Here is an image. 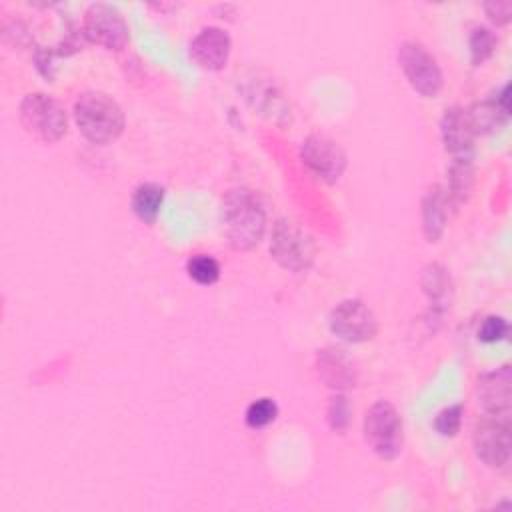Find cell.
Wrapping results in <instances>:
<instances>
[{
    "label": "cell",
    "mask_w": 512,
    "mask_h": 512,
    "mask_svg": "<svg viewBox=\"0 0 512 512\" xmlns=\"http://www.w3.org/2000/svg\"><path fill=\"white\" fill-rule=\"evenodd\" d=\"M220 230L234 250L254 248L266 230L264 204L248 188L228 190L220 204Z\"/></svg>",
    "instance_id": "cell-1"
},
{
    "label": "cell",
    "mask_w": 512,
    "mask_h": 512,
    "mask_svg": "<svg viewBox=\"0 0 512 512\" xmlns=\"http://www.w3.org/2000/svg\"><path fill=\"white\" fill-rule=\"evenodd\" d=\"M78 130L94 144H108L122 134L124 112L120 104L106 92H84L74 104Z\"/></svg>",
    "instance_id": "cell-2"
},
{
    "label": "cell",
    "mask_w": 512,
    "mask_h": 512,
    "mask_svg": "<svg viewBox=\"0 0 512 512\" xmlns=\"http://www.w3.org/2000/svg\"><path fill=\"white\" fill-rule=\"evenodd\" d=\"M18 116L28 134L48 144L58 142L68 128L66 112L60 106V102L42 92L24 96V100L20 102Z\"/></svg>",
    "instance_id": "cell-3"
},
{
    "label": "cell",
    "mask_w": 512,
    "mask_h": 512,
    "mask_svg": "<svg viewBox=\"0 0 512 512\" xmlns=\"http://www.w3.org/2000/svg\"><path fill=\"white\" fill-rule=\"evenodd\" d=\"M364 438L368 446L384 460H392L402 450V420L398 410L378 400L366 410L364 416Z\"/></svg>",
    "instance_id": "cell-4"
},
{
    "label": "cell",
    "mask_w": 512,
    "mask_h": 512,
    "mask_svg": "<svg viewBox=\"0 0 512 512\" xmlns=\"http://www.w3.org/2000/svg\"><path fill=\"white\" fill-rule=\"evenodd\" d=\"M272 258L290 272H304L314 262L312 238L294 222L278 220L270 240Z\"/></svg>",
    "instance_id": "cell-5"
},
{
    "label": "cell",
    "mask_w": 512,
    "mask_h": 512,
    "mask_svg": "<svg viewBox=\"0 0 512 512\" xmlns=\"http://www.w3.org/2000/svg\"><path fill=\"white\" fill-rule=\"evenodd\" d=\"M400 68L408 84L422 96L434 98L442 88V70L420 42H404L398 50Z\"/></svg>",
    "instance_id": "cell-6"
},
{
    "label": "cell",
    "mask_w": 512,
    "mask_h": 512,
    "mask_svg": "<svg viewBox=\"0 0 512 512\" xmlns=\"http://www.w3.org/2000/svg\"><path fill=\"white\" fill-rule=\"evenodd\" d=\"M476 456L490 468H502L510 460V420L508 416L486 414L472 434Z\"/></svg>",
    "instance_id": "cell-7"
},
{
    "label": "cell",
    "mask_w": 512,
    "mask_h": 512,
    "mask_svg": "<svg viewBox=\"0 0 512 512\" xmlns=\"http://www.w3.org/2000/svg\"><path fill=\"white\" fill-rule=\"evenodd\" d=\"M82 34L88 42H94L106 50H122L130 38L122 14L114 6L102 2L88 6Z\"/></svg>",
    "instance_id": "cell-8"
},
{
    "label": "cell",
    "mask_w": 512,
    "mask_h": 512,
    "mask_svg": "<svg viewBox=\"0 0 512 512\" xmlns=\"http://www.w3.org/2000/svg\"><path fill=\"white\" fill-rule=\"evenodd\" d=\"M328 326L332 334H336L346 342L372 340L378 330L374 312L358 298H348L336 304L330 312Z\"/></svg>",
    "instance_id": "cell-9"
},
{
    "label": "cell",
    "mask_w": 512,
    "mask_h": 512,
    "mask_svg": "<svg viewBox=\"0 0 512 512\" xmlns=\"http://www.w3.org/2000/svg\"><path fill=\"white\" fill-rule=\"evenodd\" d=\"M300 158L306 168L324 182H336L346 168L344 150L324 134H312L302 142Z\"/></svg>",
    "instance_id": "cell-10"
},
{
    "label": "cell",
    "mask_w": 512,
    "mask_h": 512,
    "mask_svg": "<svg viewBox=\"0 0 512 512\" xmlns=\"http://www.w3.org/2000/svg\"><path fill=\"white\" fill-rule=\"evenodd\" d=\"M230 36L218 26L202 28L190 42L192 60L204 70H222L230 56Z\"/></svg>",
    "instance_id": "cell-11"
},
{
    "label": "cell",
    "mask_w": 512,
    "mask_h": 512,
    "mask_svg": "<svg viewBox=\"0 0 512 512\" xmlns=\"http://www.w3.org/2000/svg\"><path fill=\"white\" fill-rule=\"evenodd\" d=\"M478 404L486 414L508 416L512 398V372L510 366H502L494 372L480 376L476 386Z\"/></svg>",
    "instance_id": "cell-12"
},
{
    "label": "cell",
    "mask_w": 512,
    "mask_h": 512,
    "mask_svg": "<svg viewBox=\"0 0 512 512\" xmlns=\"http://www.w3.org/2000/svg\"><path fill=\"white\" fill-rule=\"evenodd\" d=\"M464 112L474 134H492L502 130L510 118L508 86H502L496 96L476 102Z\"/></svg>",
    "instance_id": "cell-13"
},
{
    "label": "cell",
    "mask_w": 512,
    "mask_h": 512,
    "mask_svg": "<svg viewBox=\"0 0 512 512\" xmlns=\"http://www.w3.org/2000/svg\"><path fill=\"white\" fill-rule=\"evenodd\" d=\"M442 142L446 152L452 154L454 160H472L474 152V132L468 124L466 112L458 106H452L444 112L440 122Z\"/></svg>",
    "instance_id": "cell-14"
},
{
    "label": "cell",
    "mask_w": 512,
    "mask_h": 512,
    "mask_svg": "<svg viewBox=\"0 0 512 512\" xmlns=\"http://www.w3.org/2000/svg\"><path fill=\"white\" fill-rule=\"evenodd\" d=\"M448 196L446 190L438 184H434L424 200H422V228L428 242H436L446 226V214H448Z\"/></svg>",
    "instance_id": "cell-15"
},
{
    "label": "cell",
    "mask_w": 512,
    "mask_h": 512,
    "mask_svg": "<svg viewBox=\"0 0 512 512\" xmlns=\"http://www.w3.org/2000/svg\"><path fill=\"white\" fill-rule=\"evenodd\" d=\"M318 370L322 378L328 382V386L332 388L354 386L352 364L346 360L342 350H324L318 358Z\"/></svg>",
    "instance_id": "cell-16"
},
{
    "label": "cell",
    "mask_w": 512,
    "mask_h": 512,
    "mask_svg": "<svg viewBox=\"0 0 512 512\" xmlns=\"http://www.w3.org/2000/svg\"><path fill=\"white\" fill-rule=\"evenodd\" d=\"M162 204H164V188L160 184L144 182L132 194V210L146 224L156 222Z\"/></svg>",
    "instance_id": "cell-17"
},
{
    "label": "cell",
    "mask_w": 512,
    "mask_h": 512,
    "mask_svg": "<svg viewBox=\"0 0 512 512\" xmlns=\"http://www.w3.org/2000/svg\"><path fill=\"white\" fill-rule=\"evenodd\" d=\"M422 290L426 292V296L430 298L432 306L436 310H444L450 294H452V282L448 272L440 266V264H430L422 270V278H420Z\"/></svg>",
    "instance_id": "cell-18"
},
{
    "label": "cell",
    "mask_w": 512,
    "mask_h": 512,
    "mask_svg": "<svg viewBox=\"0 0 512 512\" xmlns=\"http://www.w3.org/2000/svg\"><path fill=\"white\" fill-rule=\"evenodd\" d=\"M472 188V162L470 160H454L448 170V190L446 196L454 204H460L468 198Z\"/></svg>",
    "instance_id": "cell-19"
},
{
    "label": "cell",
    "mask_w": 512,
    "mask_h": 512,
    "mask_svg": "<svg viewBox=\"0 0 512 512\" xmlns=\"http://www.w3.org/2000/svg\"><path fill=\"white\" fill-rule=\"evenodd\" d=\"M188 276L198 284H214L220 278V264L206 254H196L188 260Z\"/></svg>",
    "instance_id": "cell-20"
},
{
    "label": "cell",
    "mask_w": 512,
    "mask_h": 512,
    "mask_svg": "<svg viewBox=\"0 0 512 512\" xmlns=\"http://www.w3.org/2000/svg\"><path fill=\"white\" fill-rule=\"evenodd\" d=\"M494 48H496V38L488 28L478 26V28L472 30V34H470V58H472L474 66H480L482 62H486L492 56Z\"/></svg>",
    "instance_id": "cell-21"
},
{
    "label": "cell",
    "mask_w": 512,
    "mask_h": 512,
    "mask_svg": "<svg viewBox=\"0 0 512 512\" xmlns=\"http://www.w3.org/2000/svg\"><path fill=\"white\" fill-rule=\"evenodd\" d=\"M278 416V406L272 398H258L246 408V424L250 428H264Z\"/></svg>",
    "instance_id": "cell-22"
},
{
    "label": "cell",
    "mask_w": 512,
    "mask_h": 512,
    "mask_svg": "<svg viewBox=\"0 0 512 512\" xmlns=\"http://www.w3.org/2000/svg\"><path fill=\"white\" fill-rule=\"evenodd\" d=\"M462 404H454V406H448L444 410L438 412V416L434 418V428L440 436H454L458 430H460V424H462Z\"/></svg>",
    "instance_id": "cell-23"
},
{
    "label": "cell",
    "mask_w": 512,
    "mask_h": 512,
    "mask_svg": "<svg viewBox=\"0 0 512 512\" xmlns=\"http://www.w3.org/2000/svg\"><path fill=\"white\" fill-rule=\"evenodd\" d=\"M506 334H508V322L502 316H488L478 328V338L488 344L502 340Z\"/></svg>",
    "instance_id": "cell-24"
},
{
    "label": "cell",
    "mask_w": 512,
    "mask_h": 512,
    "mask_svg": "<svg viewBox=\"0 0 512 512\" xmlns=\"http://www.w3.org/2000/svg\"><path fill=\"white\" fill-rule=\"evenodd\" d=\"M348 416H350V406L344 396H334L330 398L328 404V422L334 430H344L348 426Z\"/></svg>",
    "instance_id": "cell-25"
},
{
    "label": "cell",
    "mask_w": 512,
    "mask_h": 512,
    "mask_svg": "<svg viewBox=\"0 0 512 512\" xmlns=\"http://www.w3.org/2000/svg\"><path fill=\"white\" fill-rule=\"evenodd\" d=\"M484 10L492 22L506 24L512 16V2H486Z\"/></svg>",
    "instance_id": "cell-26"
}]
</instances>
